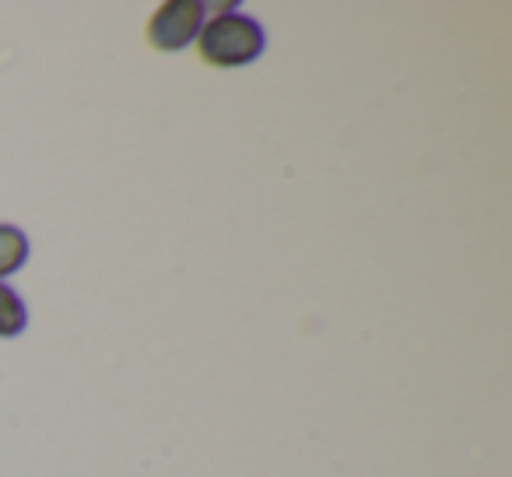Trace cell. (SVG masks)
Instances as JSON below:
<instances>
[{
	"mask_svg": "<svg viewBox=\"0 0 512 477\" xmlns=\"http://www.w3.org/2000/svg\"><path fill=\"white\" fill-rule=\"evenodd\" d=\"M264 46V25L239 11H221L218 18H207L197 36L200 60L211 67H246L260 60Z\"/></svg>",
	"mask_w": 512,
	"mask_h": 477,
	"instance_id": "obj_1",
	"label": "cell"
},
{
	"mask_svg": "<svg viewBox=\"0 0 512 477\" xmlns=\"http://www.w3.org/2000/svg\"><path fill=\"white\" fill-rule=\"evenodd\" d=\"M29 323V309H25L22 295L15 288L0 285V337H18Z\"/></svg>",
	"mask_w": 512,
	"mask_h": 477,
	"instance_id": "obj_4",
	"label": "cell"
},
{
	"mask_svg": "<svg viewBox=\"0 0 512 477\" xmlns=\"http://www.w3.org/2000/svg\"><path fill=\"white\" fill-rule=\"evenodd\" d=\"M29 260V239L22 228L0 225V278H11L15 271H22Z\"/></svg>",
	"mask_w": 512,
	"mask_h": 477,
	"instance_id": "obj_3",
	"label": "cell"
},
{
	"mask_svg": "<svg viewBox=\"0 0 512 477\" xmlns=\"http://www.w3.org/2000/svg\"><path fill=\"white\" fill-rule=\"evenodd\" d=\"M207 8L200 0H169L148 22V43L162 53H179L200 36Z\"/></svg>",
	"mask_w": 512,
	"mask_h": 477,
	"instance_id": "obj_2",
	"label": "cell"
}]
</instances>
